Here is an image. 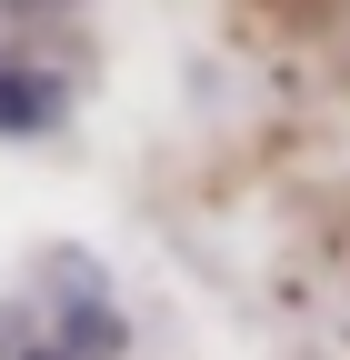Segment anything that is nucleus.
<instances>
[{
  "mask_svg": "<svg viewBox=\"0 0 350 360\" xmlns=\"http://www.w3.org/2000/svg\"><path fill=\"white\" fill-rule=\"evenodd\" d=\"M60 110V90L51 80H30V70H0V130H40Z\"/></svg>",
  "mask_w": 350,
  "mask_h": 360,
  "instance_id": "f257e3e1",
  "label": "nucleus"
}]
</instances>
